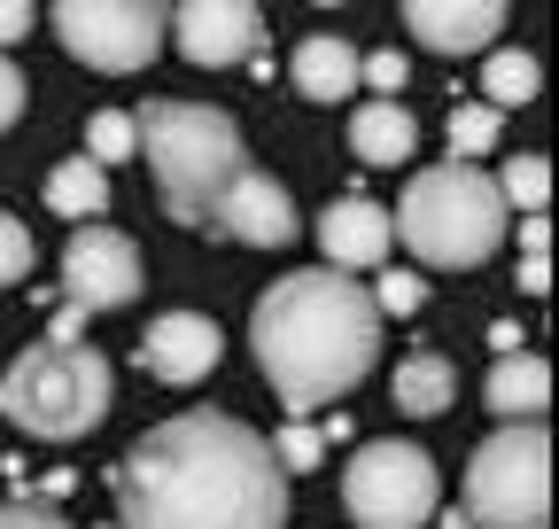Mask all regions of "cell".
Listing matches in <instances>:
<instances>
[{"label":"cell","instance_id":"1","mask_svg":"<svg viewBox=\"0 0 559 529\" xmlns=\"http://www.w3.org/2000/svg\"><path fill=\"white\" fill-rule=\"evenodd\" d=\"M124 529H288V475L234 413H179L117 459Z\"/></svg>","mask_w":559,"mask_h":529},{"label":"cell","instance_id":"2","mask_svg":"<svg viewBox=\"0 0 559 529\" xmlns=\"http://www.w3.org/2000/svg\"><path fill=\"white\" fill-rule=\"evenodd\" d=\"M249 343H257V366L264 381L288 397L296 413L311 405H334L342 389H358L381 358V311L358 281L326 273V264H311V273H288L272 281L249 311Z\"/></svg>","mask_w":559,"mask_h":529},{"label":"cell","instance_id":"3","mask_svg":"<svg viewBox=\"0 0 559 529\" xmlns=\"http://www.w3.org/2000/svg\"><path fill=\"white\" fill-rule=\"evenodd\" d=\"M132 141L148 156V172L164 187V211L179 226H202L210 203H218V187L234 172H249L241 164V125L210 102H148L132 117Z\"/></svg>","mask_w":559,"mask_h":529},{"label":"cell","instance_id":"4","mask_svg":"<svg viewBox=\"0 0 559 529\" xmlns=\"http://www.w3.org/2000/svg\"><path fill=\"white\" fill-rule=\"evenodd\" d=\"M389 234H404V249L419 264H443V273H466L489 249L506 242V203H498V179L481 164H428L412 172L404 203L389 211Z\"/></svg>","mask_w":559,"mask_h":529},{"label":"cell","instance_id":"5","mask_svg":"<svg viewBox=\"0 0 559 529\" xmlns=\"http://www.w3.org/2000/svg\"><path fill=\"white\" fill-rule=\"evenodd\" d=\"M109 358L86 343H32L9 374H0V413H9L24 436L70 444V436H94L109 413Z\"/></svg>","mask_w":559,"mask_h":529},{"label":"cell","instance_id":"6","mask_svg":"<svg viewBox=\"0 0 559 529\" xmlns=\"http://www.w3.org/2000/svg\"><path fill=\"white\" fill-rule=\"evenodd\" d=\"M551 514V436L536 421L498 428L466 468V521L474 529H544Z\"/></svg>","mask_w":559,"mask_h":529},{"label":"cell","instance_id":"7","mask_svg":"<svg viewBox=\"0 0 559 529\" xmlns=\"http://www.w3.org/2000/svg\"><path fill=\"white\" fill-rule=\"evenodd\" d=\"M342 506L358 529H419L436 514V459L419 444H396V436H373L349 451L342 468Z\"/></svg>","mask_w":559,"mask_h":529},{"label":"cell","instance_id":"8","mask_svg":"<svg viewBox=\"0 0 559 529\" xmlns=\"http://www.w3.org/2000/svg\"><path fill=\"white\" fill-rule=\"evenodd\" d=\"M55 32L86 71H140L164 47V9H140V0H62Z\"/></svg>","mask_w":559,"mask_h":529},{"label":"cell","instance_id":"9","mask_svg":"<svg viewBox=\"0 0 559 529\" xmlns=\"http://www.w3.org/2000/svg\"><path fill=\"white\" fill-rule=\"evenodd\" d=\"M62 289L79 311H117L140 296V249L117 226H79L62 242Z\"/></svg>","mask_w":559,"mask_h":529},{"label":"cell","instance_id":"10","mask_svg":"<svg viewBox=\"0 0 559 529\" xmlns=\"http://www.w3.org/2000/svg\"><path fill=\"white\" fill-rule=\"evenodd\" d=\"M171 47L194 62V71H226V62H249L257 39H264V16L249 0H187V9L164 16Z\"/></svg>","mask_w":559,"mask_h":529},{"label":"cell","instance_id":"11","mask_svg":"<svg viewBox=\"0 0 559 529\" xmlns=\"http://www.w3.org/2000/svg\"><path fill=\"white\" fill-rule=\"evenodd\" d=\"M202 226H218L249 249H280V242H296V203H288V187L264 179V172H234L218 187V203H210Z\"/></svg>","mask_w":559,"mask_h":529},{"label":"cell","instance_id":"12","mask_svg":"<svg viewBox=\"0 0 559 529\" xmlns=\"http://www.w3.org/2000/svg\"><path fill=\"white\" fill-rule=\"evenodd\" d=\"M218 351H226V336L202 311H164V319H148V336H140V366L156 381H179V389L218 366Z\"/></svg>","mask_w":559,"mask_h":529},{"label":"cell","instance_id":"13","mask_svg":"<svg viewBox=\"0 0 559 529\" xmlns=\"http://www.w3.org/2000/svg\"><path fill=\"white\" fill-rule=\"evenodd\" d=\"M404 32L436 55H489V39L506 32L498 0H404Z\"/></svg>","mask_w":559,"mask_h":529},{"label":"cell","instance_id":"14","mask_svg":"<svg viewBox=\"0 0 559 529\" xmlns=\"http://www.w3.org/2000/svg\"><path fill=\"white\" fill-rule=\"evenodd\" d=\"M389 211L366 203V195H334L319 211V249H326V273H358V264H381L389 257Z\"/></svg>","mask_w":559,"mask_h":529},{"label":"cell","instance_id":"15","mask_svg":"<svg viewBox=\"0 0 559 529\" xmlns=\"http://www.w3.org/2000/svg\"><path fill=\"white\" fill-rule=\"evenodd\" d=\"M296 94H311V102H342V94H358V47H349L342 32H311L304 47H296Z\"/></svg>","mask_w":559,"mask_h":529},{"label":"cell","instance_id":"16","mask_svg":"<svg viewBox=\"0 0 559 529\" xmlns=\"http://www.w3.org/2000/svg\"><path fill=\"white\" fill-rule=\"evenodd\" d=\"M544 405H551V366H544V358L513 351V358H498V366H489V413H498L506 428L544 421Z\"/></svg>","mask_w":559,"mask_h":529},{"label":"cell","instance_id":"17","mask_svg":"<svg viewBox=\"0 0 559 529\" xmlns=\"http://www.w3.org/2000/svg\"><path fill=\"white\" fill-rule=\"evenodd\" d=\"M349 149H358V164L396 172V164H412V149H419V125H412L404 102H366L358 117H349Z\"/></svg>","mask_w":559,"mask_h":529},{"label":"cell","instance_id":"18","mask_svg":"<svg viewBox=\"0 0 559 529\" xmlns=\"http://www.w3.org/2000/svg\"><path fill=\"white\" fill-rule=\"evenodd\" d=\"M451 397H459V374H451V358H443V351H412V358L396 366V413L436 421Z\"/></svg>","mask_w":559,"mask_h":529},{"label":"cell","instance_id":"19","mask_svg":"<svg viewBox=\"0 0 559 529\" xmlns=\"http://www.w3.org/2000/svg\"><path fill=\"white\" fill-rule=\"evenodd\" d=\"M47 211L55 219H102L109 211V172L102 164H86V156H70V164H55V179H47Z\"/></svg>","mask_w":559,"mask_h":529},{"label":"cell","instance_id":"20","mask_svg":"<svg viewBox=\"0 0 559 529\" xmlns=\"http://www.w3.org/2000/svg\"><path fill=\"white\" fill-rule=\"evenodd\" d=\"M536 55L528 47H489V62H481V94H489V109H528L536 102Z\"/></svg>","mask_w":559,"mask_h":529},{"label":"cell","instance_id":"21","mask_svg":"<svg viewBox=\"0 0 559 529\" xmlns=\"http://www.w3.org/2000/svg\"><path fill=\"white\" fill-rule=\"evenodd\" d=\"M498 203L521 211V219H544V203H551V164H544V156H513V164L498 172Z\"/></svg>","mask_w":559,"mask_h":529},{"label":"cell","instance_id":"22","mask_svg":"<svg viewBox=\"0 0 559 529\" xmlns=\"http://www.w3.org/2000/svg\"><path fill=\"white\" fill-rule=\"evenodd\" d=\"M498 149V109L489 102H466V109H451V164H466V156H489Z\"/></svg>","mask_w":559,"mask_h":529},{"label":"cell","instance_id":"23","mask_svg":"<svg viewBox=\"0 0 559 529\" xmlns=\"http://www.w3.org/2000/svg\"><path fill=\"white\" fill-rule=\"evenodd\" d=\"M124 156H140V141H132V117L124 109H102L94 125H86V164H124Z\"/></svg>","mask_w":559,"mask_h":529},{"label":"cell","instance_id":"24","mask_svg":"<svg viewBox=\"0 0 559 529\" xmlns=\"http://www.w3.org/2000/svg\"><path fill=\"white\" fill-rule=\"evenodd\" d=\"M272 459H280V475H288V468H319V459H326V428H311V421H296V428H280Z\"/></svg>","mask_w":559,"mask_h":529},{"label":"cell","instance_id":"25","mask_svg":"<svg viewBox=\"0 0 559 529\" xmlns=\"http://www.w3.org/2000/svg\"><path fill=\"white\" fill-rule=\"evenodd\" d=\"M373 296V311H396V319H412L419 304H428V281H419V273H389L381 289H366Z\"/></svg>","mask_w":559,"mask_h":529},{"label":"cell","instance_id":"26","mask_svg":"<svg viewBox=\"0 0 559 529\" xmlns=\"http://www.w3.org/2000/svg\"><path fill=\"white\" fill-rule=\"evenodd\" d=\"M24 273H32V234H24V219L0 211V289L24 281Z\"/></svg>","mask_w":559,"mask_h":529},{"label":"cell","instance_id":"27","mask_svg":"<svg viewBox=\"0 0 559 529\" xmlns=\"http://www.w3.org/2000/svg\"><path fill=\"white\" fill-rule=\"evenodd\" d=\"M358 86H373L381 102H389V94H404V55H396V47H381V55H358Z\"/></svg>","mask_w":559,"mask_h":529},{"label":"cell","instance_id":"28","mask_svg":"<svg viewBox=\"0 0 559 529\" xmlns=\"http://www.w3.org/2000/svg\"><path fill=\"white\" fill-rule=\"evenodd\" d=\"M0 529H70L55 506H39V498H9L0 506Z\"/></svg>","mask_w":559,"mask_h":529},{"label":"cell","instance_id":"29","mask_svg":"<svg viewBox=\"0 0 559 529\" xmlns=\"http://www.w3.org/2000/svg\"><path fill=\"white\" fill-rule=\"evenodd\" d=\"M16 117H24V71H16L9 55H0V132H9Z\"/></svg>","mask_w":559,"mask_h":529},{"label":"cell","instance_id":"30","mask_svg":"<svg viewBox=\"0 0 559 529\" xmlns=\"http://www.w3.org/2000/svg\"><path fill=\"white\" fill-rule=\"evenodd\" d=\"M32 32V0H0V47H16Z\"/></svg>","mask_w":559,"mask_h":529},{"label":"cell","instance_id":"31","mask_svg":"<svg viewBox=\"0 0 559 529\" xmlns=\"http://www.w3.org/2000/svg\"><path fill=\"white\" fill-rule=\"evenodd\" d=\"M79 327H86V311H79V304H62L55 327H47V343H79Z\"/></svg>","mask_w":559,"mask_h":529},{"label":"cell","instance_id":"32","mask_svg":"<svg viewBox=\"0 0 559 529\" xmlns=\"http://www.w3.org/2000/svg\"><path fill=\"white\" fill-rule=\"evenodd\" d=\"M521 289H528V296H544V289H551V264H544V257H528V264H521Z\"/></svg>","mask_w":559,"mask_h":529},{"label":"cell","instance_id":"33","mask_svg":"<svg viewBox=\"0 0 559 529\" xmlns=\"http://www.w3.org/2000/svg\"><path fill=\"white\" fill-rule=\"evenodd\" d=\"M489 343H498V358H513V351H521V327H513V319H498V327H489Z\"/></svg>","mask_w":559,"mask_h":529},{"label":"cell","instance_id":"34","mask_svg":"<svg viewBox=\"0 0 559 529\" xmlns=\"http://www.w3.org/2000/svg\"><path fill=\"white\" fill-rule=\"evenodd\" d=\"M443 529H474V521H466V514H443Z\"/></svg>","mask_w":559,"mask_h":529}]
</instances>
